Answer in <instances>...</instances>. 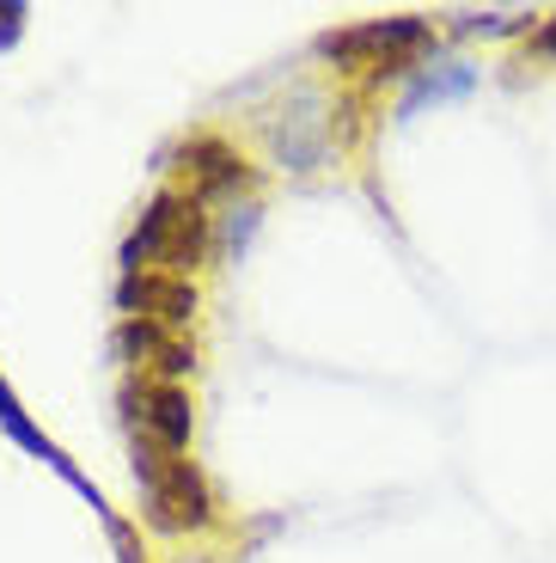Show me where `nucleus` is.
<instances>
[{"label": "nucleus", "mask_w": 556, "mask_h": 563, "mask_svg": "<svg viewBox=\"0 0 556 563\" xmlns=\"http://www.w3.org/2000/svg\"><path fill=\"white\" fill-rule=\"evenodd\" d=\"M202 252H209V214H202V202H196L190 190H159V197L147 202V214L135 221V233L123 240V276L159 269V276L190 282V269L202 264Z\"/></svg>", "instance_id": "f257e3e1"}, {"label": "nucleus", "mask_w": 556, "mask_h": 563, "mask_svg": "<svg viewBox=\"0 0 556 563\" xmlns=\"http://www.w3.org/2000/svg\"><path fill=\"white\" fill-rule=\"evenodd\" d=\"M135 448V484L147 496V521L166 527V533H202L214 521V503H209V484L184 453H159L147 441H129Z\"/></svg>", "instance_id": "f03ea898"}, {"label": "nucleus", "mask_w": 556, "mask_h": 563, "mask_svg": "<svg viewBox=\"0 0 556 563\" xmlns=\"http://www.w3.org/2000/svg\"><path fill=\"white\" fill-rule=\"evenodd\" d=\"M319 49L343 68H379V74H416V62L434 56V25L416 13L398 19H367L348 31H324Z\"/></svg>", "instance_id": "7ed1b4c3"}, {"label": "nucleus", "mask_w": 556, "mask_h": 563, "mask_svg": "<svg viewBox=\"0 0 556 563\" xmlns=\"http://www.w3.org/2000/svg\"><path fill=\"white\" fill-rule=\"evenodd\" d=\"M123 422L129 441H147L159 453H190V398L171 380H129L123 386Z\"/></svg>", "instance_id": "20e7f679"}, {"label": "nucleus", "mask_w": 556, "mask_h": 563, "mask_svg": "<svg viewBox=\"0 0 556 563\" xmlns=\"http://www.w3.org/2000/svg\"><path fill=\"white\" fill-rule=\"evenodd\" d=\"M0 429H7V435H13L19 448L31 453V460H43V465H49V472H56V478L68 484V490H80L86 503H92L98 515H104V527H123V521H116V515H111V508H104V496H98V484L86 478V472H80V465H74V460H68V453H62V448H56V441L43 435L37 422H31V410L19 405V393H13V386H7V380H0Z\"/></svg>", "instance_id": "39448f33"}, {"label": "nucleus", "mask_w": 556, "mask_h": 563, "mask_svg": "<svg viewBox=\"0 0 556 563\" xmlns=\"http://www.w3.org/2000/svg\"><path fill=\"white\" fill-rule=\"evenodd\" d=\"M116 307H123L129 319H147V324H166V331H184V324L196 319V282L159 276V269H147V276H123Z\"/></svg>", "instance_id": "423d86ee"}, {"label": "nucleus", "mask_w": 556, "mask_h": 563, "mask_svg": "<svg viewBox=\"0 0 556 563\" xmlns=\"http://www.w3.org/2000/svg\"><path fill=\"white\" fill-rule=\"evenodd\" d=\"M184 172H190V197L196 202L233 197V190H245V184H251V166L226 147V141H214V135H196L190 147H184Z\"/></svg>", "instance_id": "0eeeda50"}, {"label": "nucleus", "mask_w": 556, "mask_h": 563, "mask_svg": "<svg viewBox=\"0 0 556 563\" xmlns=\"http://www.w3.org/2000/svg\"><path fill=\"white\" fill-rule=\"evenodd\" d=\"M116 350L135 355V367H147V380H171L178 386L184 374H190V350L178 343V331H166V324H147V319H123V331H116Z\"/></svg>", "instance_id": "6e6552de"}, {"label": "nucleus", "mask_w": 556, "mask_h": 563, "mask_svg": "<svg viewBox=\"0 0 556 563\" xmlns=\"http://www.w3.org/2000/svg\"><path fill=\"white\" fill-rule=\"evenodd\" d=\"M477 86V68L471 62H446V68H416V86L403 99V117H416L422 104H446V99H465Z\"/></svg>", "instance_id": "1a4fd4ad"}, {"label": "nucleus", "mask_w": 556, "mask_h": 563, "mask_svg": "<svg viewBox=\"0 0 556 563\" xmlns=\"http://www.w3.org/2000/svg\"><path fill=\"white\" fill-rule=\"evenodd\" d=\"M459 31H483V37H514V31H532V13H453Z\"/></svg>", "instance_id": "9d476101"}, {"label": "nucleus", "mask_w": 556, "mask_h": 563, "mask_svg": "<svg viewBox=\"0 0 556 563\" xmlns=\"http://www.w3.org/2000/svg\"><path fill=\"white\" fill-rule=\"evenodd\" d=\"M25 19H31L25 0H0V56H7L19 37H25Z\"/></svg>", "instance_id": "9b49d317"}, {"label": "nucleus", "mask_w": 556, "mask_h": 563, "mask_svg": "<svg viewBox=\"0 0 556 563\" xmlns=\"http://www.w3.org/2000/svg\"><path fill=\"white\" fill-rule=\"evenodd\" d=\"M532 56H544V62H556V13L544 19V25H532Z\"/></svg>", "instance_id": "f8f14e48"}]
</instances>
